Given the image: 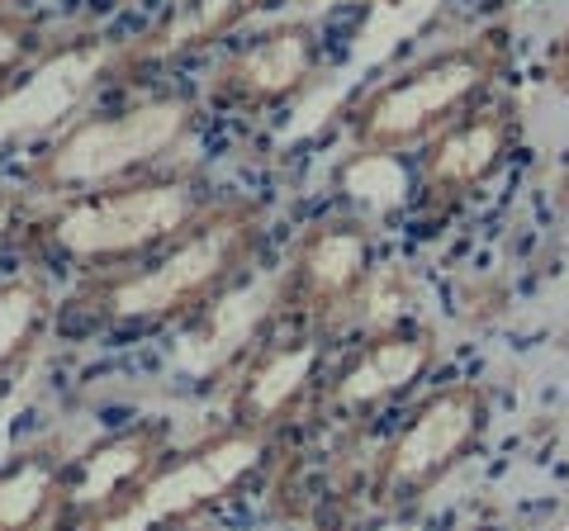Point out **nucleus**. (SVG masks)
<instances>
[{"instance_id": "nucleus-1", "label": "nucleus", "mask_w": 569, "mask_h": 531, "mask_svg": "<svg viewBox=\"0 0 569 531\" xmlns=\"http://www.w3.org/2000/svg\"><path fill=\"white\" fill-rule=\"evenodd\" d=\"M266 204L252 194H219L181 238L138 257L119 271L86 275L67 299V318L104 338H142V332L190 323L204 309L223 304L266 252Z\"/></svg>"}, {"instance_id": "nucleus-2", "label": "nucleus", "mask_w": 569, "mask_h": 531, "mask_svg": "<svg viewBox=\"0 0 569 531\" xmlns=\"http://www.w3.org/2000/svg\"><path fill=\"white\" fill-rule=\"evenodd\" d=\"M219 200L200 167L171 162L133 181L67 194V200L29 204L20 223V247L33 271L104 275L138 257L167 247Z\"/></svg>"}, {"instance_id": "nucleus-3", "label": "nucleus", "mask_w": 569, "mask_h": 531, "mask_svg": "<svg viewBox=\"0 0 569 531\" xmlns=\"http://www.w3.org/2000/svg\"><path fill=\"white\" fill-rule=\"evenodd\" d=\"M508 72H512V33L503 24L441 43L347 104L342 114L347 143L361 157L413 152L437 129H447L451 119L475 110L479 100L498 96Z\"/></svg>"}, {"instance_id": "nucleus-4", "label": "nucleus", "mask_w": 569, "mask_h": 531, "mask_svg": "<svg viewBox=\"0 0 569 531\" xmlns=\"http://www.w3.org/2000/svg\"><path fill=\"white\" fill-rule=\"evenodd\" d=\"M194 123L200 100L186 91H152L114 110L77 114L33 152L20 176V194L29 204H48L171 167L176 152L190 143Z\"/></svg>"}, {"instance_id": "nucleus-5", "label": "nucleus", "mask_w": 569, "mask_h": 531, "mask_svg": "<svg viewBox=\"0 0 569 531\" xmlns=\"http://www.w3.org/2000/svg\"><path fill=\"white\" fill-rule=\"evenodd\" d=\"M493 428V394L479 380H447L422 389V399L380 447L370 465V503L403 512L422 503L441 480L485 447Z\"/></svg>"}, {"instance_id": "nucleus-6", "label": "nucleus", "mask_w": 569, "mask_h": 531, "mask_svg": "<svg viewBox=\"0 0 569 531\" xmlns=\"http://www.w3.org/2000/svg\"><path fill=\"white\" fill-rule=\"evenodd\" d=\"M380 271V233L366 214H318L299 228L271 285L276 328H305L332 338L361 299L376 285Z\"/></svg>"}, {"instance_id": "nucleus-7", "label": "nucleus", "mask_w": 569, "mask_h": 531, "mask_svg": "<svg viewBox=\"0 0 569 531\" xmlns=\"http://www.w3.org/2000/svg\"><path fill=\"white\" fill-rule=\"evenodd\" d=\"M276 441L261 432H247L223 422L219 432L200 437L186 451H171L138 489H129L119 503H110L81 531H171L194 518H204L219 503L252 480L271 460Z\"/></svg>"}, {"instance_id": "nucleus-8", "label": "nucleus", "mask_w": 569, "mask_h": 531, "mask_svg": "<svg viewBox=\"0 0 569 531\" xmlns=\"http://www.w3.org/2000/svg\"><path fill=\"white\" fill-rule=\"evenodd\" d=\"M522 143V110L512 96H489L475 110L437 129L418 152L413 223L422 233L447 228L470 200H479L508 171Z\"/></svg>"}, {"instance_id": "nucleus-9", "label": "nucleus", "mask_w": 569, "mask_h": 531, "mask_svg": "<svg viewBox=\"0 0 569 531\" xmlns=\"http://www.w3.org/2000/svg\"><path fill=\"white\" fill-rule=\"evenodd\" d=\"M437 361H441L437 332H427L418 323L370 328L361 342L347 347L328 365L309 413H318L323 422H337V428H361L376 413L413 399L432 380Z\"/></svg>"}, {"instance_id": "nucleus-10", "label": "nucleus", "mask_w": 569, "mask_h": 531, "mask_svg": "<svg viewBox=\"0 0 569 531\" xmlns=\"http://www.w3.org/2000/svg\"><path fill=\"white\" fill-rule=\"evenodd\" d=\"M328 365L332 357L323 332L266 323L252 347H242L233 380H228V422L280 441V432L295 418L313 409V394L323 384Z\"/></svg>"}, {"instance_id": "nucleus-11", "label": "nucleus", "mask_w": 569, "mask_h": 531, "mask_svg": "<svg viewBox=\"0 0 569 531\" xmlns=\"http://www.w3.org/2000/svg\"><path fill=\"white\" fill-rule=\"evenodd\" d=\"M148 52H152V39H104V33L67 39L20 86H10L0 96V152H10L14 143H29L39 133H58L67 119L81 114V104L91 100V91L104 77L123 72V67L148 58Z\"/></svg>"}, {"instance_id": "nucleus-12", "label": "nucleus", "mask_w": 569, "mask_h": 531, "mask_svg": "<svg viewBox=\"0 0 569 531\" xmlns=\"http://www.w3.org/2000/svg\"><path fill=\"white\" fill-rule=\"evenodd\" d=\"M328 67L323 33L309 20H280L252 33L213 67L204 100L228 114H276L305 100Z\"/></svg>"}, {"instance_id": "nucleus-13", "label": "nucleus", "mask_w": 569, "mask_h": 531, "mask_svg": "<svg viewBox=\"0 0 569 531\" xmlns=\"http://www.w3.org/2000/svg\"><path fill=\"white\" fill-rule=\"evenodd\" d=\"M171 451H176L171 422L167 418H138L129 428L96 441V447H86L81 455H71L67 480H62L58 531H81L110 503H119L129 489H138Z\"/></svg>"}, {"instance_id": "nucleus-14", "label": "nucleus", "mask_w": 569, "mask_h": 531, "mask_svg": "<svg viewBox=\"0 0 569 531\" xmlns=\"http://www.w3.org/2000/svg\"><path fill=\"white\" fill-rule=\"evenodd\" d=\"M67 460L62 447H29L0 465V531H58Z\"/></svg>"}, {"instance_id": "nucleus-15", "label": "nucleus", "mask_w": 569, "mask_h": 531, "mask_svg": "<svg viewBox=\"0 0 569 531\" xmlns=\"http://www.w3.org/2000/svg\"><path fill=\"white\" fill-rule=\"evenodd\" d=\"M52 323H58V294L43 271L10 275L0 285V380L43 347Z\"/></svg>"}, {"instance_id": "nucleus-16", "label": "nucleus", "mask_w": 569, "mask_h": 531, "mask_svg": "<svg viewBox=\"0 0 569 531\" xmlns=\"http://www.w3.org/2000/svg\"><path fill=\"white\" fill-rule=\"evenodd\" d=\"M67 39L48 20L29 14L20 6H0V96L20 86L48 52H58Z\"/></svg>"}, {"instance_id": "nucleus-17", "label": "nucleus", "mask_w": 569, "mask_h": 531, "mask_svg": "<svg viewBox=\"0 0 569 531\" xmlns=\"http://www.w3.org/2000/svg\"><path fill=\"white\" fill-rule=\"evenodd\" d=\"M261 0H194V10L162 39H152V52H181V48H204L223 33H233Z\"/></svg>"}, {"instance_id": "nucleus-18", "label": "nucleus", "mask_w": 569, "mask_h": 531, "mask_svg": "<svg viewBox=\"0 0 569 531\" xmlns=\"http://www.w3.org/2000/svg\"><path fill=\"white\" fill-rule=\"evenodd\" d=\"M546 81L556 86L560 96H569V20L560 24V33L546 48Z\"/></svg>"}, {"instance_id": "nucleus-19", "label": "nucleus", "mask_w": 569, "mask_h": 531, "mask_svg": "<svg viewBox=\"0 0 569 531\" xmlns=\"http://www.w3.org/2000/svg\"><path fill=\"white\" fill-rule=\"evenodd\" d=\"M24 214H29V200L20 194V186H6V190H0V247H6L14 233H20Z\"/></svg>"}, {"instance_id": "nucleus-20", "label": "nucleus", "mask_w": 569, "mask_h": 531, "mask_svg": "<svg viewBox=\"0 0 569 531\" xmlns=\"http://www.w3.org/2000/svg\"><path fill=\"white\" fill-rule=\"evenodd\" d=\"M556 204H560V214L569 219V162L560 167V181H556Z\"/></svg>"}, {"instance_id": "nucleus-21", "label": "nucleus", "mask_w": 569, "mask_h": 531, "mask_svg": "<svg viewBox=\"0 0 569 531\" xmlns=\"http://www.w3.org/2000/svg\"><path fill=\"white\" fill-rule=\"evenodd\" d=\"M470 6H475V10H489V14H493V10H508V6H518V0H470Z\"/></svg>"}]
</instances>
